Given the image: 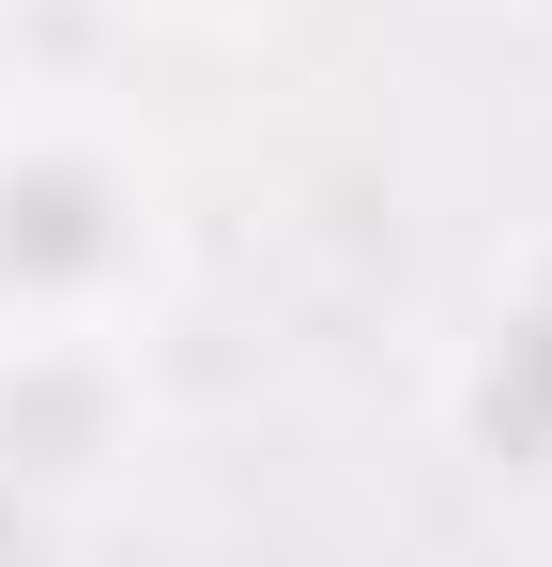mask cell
Wrapping results in <instances>:
<instances>
[{
	"mask_svg": "<svg viewBox=\"0 0 552 567\" xmlns=\"http://www.w3.org/2000/svg\"><path fill=\"white\" fill-rule=\"evenodd\" d=\"M446 430H460L476 475L552 491V246L476 307V338H460V369H446Z\"/></svg>",
	"mask_w": 552,
	"mask_h": 567,
	"instance_id": "obj_2",
	"label": "cell"
},
{
	"mask_svg": "<svg viewBox=\"0 0 552 567\" xmlns=\"http://www.w3.org/2000/svg\"><path fill=\"white\" fill-rule=\"evenodd\" d=\"M170 277V169L108 107H0V338H139Z\"/></svg>",
	"mask_w": 552,
	"mask_h": 567,
	"instance_id": "obj_1",
	"label": "cell"
},
{
	"mask_svg": "<svg viewBox=\"0 0 552 567\" xmlns=\"http://www.w3.org/2000/svg\"><path fill=\"white\" fill-rule=\"evenodd\" d=\"M184 16H231V0H184Z\"/></svg>",
	"mask_w": 552,
	"mask_h": 567,
	"instance_id": "obj_3",
	"label": "cell"
}]
</instances>
